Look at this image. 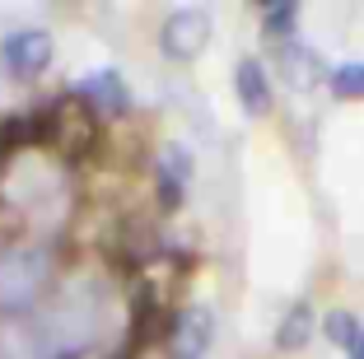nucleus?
Listing matches in <instances>:
<instances>
[{
	"instance_id": "6",
	"label": "nucleus",
	"mask_w": 364,
	"mask_h": 359,
	"mask_svg": "<svg viewBox=\"0 0 364 359\" xmlns=\"http://www.w3.org/2000/svg\"><path fill=\"white\" fill-rule=\"evenodd\" d=\"M70 98H80L94 117H127L131 112V89L117 70H94L85 80H75Z\"/></svg>"
},
{
	"instance_id": "4",
	"label": "nucleus",
	"mask_w": 364,
	"mask_h": 359,
	"mask_svg": "<svg viewBox=\"0 0 364 359\" xmlns=\"http://www.w3.org/2000/svg\"><path fill=\"white\" fill-rule=\"evenodd\" d=\"M164 341H168V359H201L215 341V313L201 304L178 308L164 327Z\"/></svg>"
},
{
	"instance_id": "8",
	"label": "nucleus",
	"mask_w": 364,
	"mask_h": 359,
	"mask_svg": "<svg viewBox=\"0 0 364 359\" xmlns=\"http://www.w3.org/2000/svg\"><path fill=\"white\" fill-rule=\"evenodd\" d=\"M234 94H238V103H243V112H252V117L271 112L276 94H271V75L257 56H243V61L234 65Z\"/></svg>"
},
{
	"instance_id": "13",
	"label": "nucleus",
	"mask_w": 364,
	"mask_h": 359,
	"mask_svg": "<svg viewBox=\"0 0 364 359\" xmlns=\"http://www.w3.org/2000/svg\"><path fill=\"white\" fill-rule=\"evenodd\" d=\"M360 331H364V327H360V317H355V313H346V308H332V313L322 317V336L332 341L336 350H350Z\"/></svg>"
},
{
	"instance_id": "1",
	"label": "nucleus",
	"mask_w": 364,
	"mask_h": 359,
	"mask_svg": "<svg viewBox=\"0 0 364 359\" xmlns=\"http://www.w3.org/2000/svg\"><path fill=\"white\" fill-rule=\"evenodd\" d=\"M43 149L56 159H85L98 149V117L89 112L80 98H61L43 112Z\"/></svg>"
},
{
	"instance_id": "7",
	"label": "nucleus",
	"mask_w": 364,
	"mask_h": 359,
	"mask_svg": "<svg viewBox=\"0 0 364 359\" xmlns=\"http://www.w3.org/2000/svg\"><path fill=\"white\" fill-rule=\"evenodd\" d=\"M187 182H192V154L182 145H164L154 159V187H159V210H178L182 196H187Z\"/></svg>"
},
{
	"instance_id": "3",
	"label": "nucleus",
	"mask_w": 364,
	"mask_h": 359,
	"mask_svg": "<svg viewBox=\"0 0 364 359\" xmlns=\"http://www.w3.org/2000/svg\"><path fill=\"white\" fill-rule=\"evenodd\" d=\"M159 47L173 56V61H192V56H201L205 47H210V14H205L201 5H182V10H173L168 19H164V28H159Z\"/></svg>"
},
{
	"instance_id": "12",
	"label": "nucleus",
	"mask_w": 364,
	"mask_h": 359,
	"mask_svg": "<svg viewBox=\"0 0 364 359\" xmlns=\"http://www.w3.org/2000/svg\"><path fill=\"white\" fill-rule=\"evenodd\" d=\"M327 89H332L336 98H346V103H355V98H364V61H341L327 70Z\"/></svg>"
},
{
	"instance_id": "10",
	"label": "nucleus",
	"mask_w": 364,
	"mask_h": 359,
	"mask_svg": "<svg viewBox=\"0 0 364 359\" xmlns=\"http://www.w3.org/2000/svg\"><path fill=\"white\" fill-rule=\"evenodd\" d=\"M313 331H318L313 304H304V299H299V304L280 317V327H276V350H285V355H299V350L313 341Z\"/></svg>"
},
{
	"instance_id": "2",
	"label": "nucleus",
	"mask_w": 364,
	"mask_h": 359,
	"mask_svg": "<svg viewBox=\"0 0 364 359\" xmlns=\"http://www.w3.org/2000/svg\"><path fill=\"white\" fill-rule=\"evenodd\" d=\"M56 43L47 28H14L5 43H0V65L14 75V80H38V75L52 65Z\"/></svg>"
},
{
	"instance_id": "9",
	"label": "nucleus",
	"mask_w": 364,
	"mask_h": 359,
	"mask_svg": "<svg viewBox=\"0 0 364 359\" xmlns=\"http://www.w3.org/2000/svg\"><path fill=\"white\" fill-rule=\"evenodd\" d=\"M280 70H285L289 89L327 85V65H322V56L313 52V47H304V43H285V47H280Z\"/></svg>"
},
{
	"instance_id": "5",
	"label": "nucleus",
	"mask_w": 364,
	"mask_h": 359,
	"mask_svg": "<svg viewBox=\"0 0 364 359\" xmlns=\"http://www.w3.org/2000/svg\"><path fill=\"white\" fill-rule=\"evenodd\" d=\"M47 275V257L43 252H10L0 257V308H19L38 294Z\"/></svg>"
},
{
	"instance_id": "11",
	"label": "nucleus",
	"mask_w": 364,
	"mask_h": 359,
	"mask_svg": "<svg viewBox=\"0 0 364 359\" xmlns=\"http://www.w3.org/2000/svg\"><path fill=\"white\" fill-rule=\"evenodd\" d=\"M262 28H267V38H276L280 47L294 38V28H299V0H280V5H267L262 10Z\"/></svg>"
},
{
	"instance_id": "14",
	"label": "nucleus",
	"mask_w": 364,
	"mask_h": 359,
	"mask_svg": "<svg viewBox=\"0 0 364 359\" xmlns=\"http://www.w3.org/2000/svg\"><path fill=\"white\" fill-rule=\"evenodd\" d=\"M346 355H350V359H364V331H360V336H355V345L346 350Z\"/></svg>"
}]
</instances>
